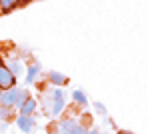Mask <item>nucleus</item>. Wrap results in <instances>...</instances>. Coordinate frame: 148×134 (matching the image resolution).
Listing matches in <instances>:
<instances>
[{"mask_svg":"<svg viewBox=\"0 0 148 134\" xmlns=\"http://www.w3.org/2000/svg\"><path fill=\"white\" fill-rule=\"evenodd\" d=\"M28 98V90L26 88H8V90H2L0 94V106H12L18 108L22 102Z\"/></svg>","mask_w":148,"mask_h":134,"instance_id":"f257e3e1","label":"nucleus"},{"mask_svg":"<svg viewBox=\"0 0 148 134\" xmlns=\"http://www.w3.org/2000/svg\"><path fill=\"white\" fill-rule=\"evenodd\" d=\"M46 102H50V114L52 116H60L62 114V110H64V92L60 90V86L50 94V98Z\"/></svg>","mask_w":148,"mask_h":134,"instance_id":"f03ea898","label":"nucleus"},{"mask_svg":"<svg viewBox=\"0 0 148 134\" xmlns=\"http://www.w3.org/2000/svg\"><path fill=\"white\" fill-rule=\"evenodd\" d=\"M14 84H16V76L10 72L8 66H2V64H0V88H2V90H8V88H12Z\"/></svg>","mask_w":148,"mask_h":134,"instance_id":"7ed1b4c3","label":"nucleus"},{"mask_svg":"<svg viewBox=\"0 0 148 134\" xmlns=\"http://www.w3.org/2000/svg\"><path fill=\"white\" fill-rule=\"evenodd\" d=\"M16 126H18L22 132H32L34 126H36V120H34L32 114H18V118H16Z\"/></svg>","mask_w":148,"mask_h":134,"instance_id":"20e7f679","label":"nucleus"},{"mask_svg":"<svg viewBox=\"0 0 148 134\" xmlns=\"http://www.w3.org/2000/svg\"><path fill=\"white\" fill-rule=\"evenodd\" d=\"M48 82L54 86H66L68 84V76L62 74V72H56V70H50L48 72Z\"/></svg>","mask_w":148,"mask_h":134,"instance_id":"39448f33","label":"nucleus"},{"mask_svg":"<svg viewBox=\"0 0 148 134\" xmlns=\"http://www.w3.org/2000/svg\"><path fill=\"white\" fill-rule=\"evenodd\" d=\"M34 110H36V100H34L32 96H28L24 102L18 106V112H20V114H34Z\"/></svg>","mask_w":148,"mask_h":134,"instance_id":"423d86ee","label":"nucleus"},{"mask_svg":"<svg viewBox=\"0 0 148 134\" xmlns=\"http://www.w3.org/2000/svg\"><path fill=\"white\" fill-rule=\"evenodd\" d=\"M74 126H76V120H74V118H64V120H60V124H58V132L60 134H70Z\"/></svg>","mask_w":148,"mask_h":134,"instance_id":"0eeeda50","label":"nucleus"},{"mask_svg":"<svg viewBox=\"0 0 148 134\" xmlns=\"http://www.w3.org/2000/svg\"><path fill=\"white\" fill-rule=\"evenodd\" d=\"M38 72H40V64H32V66L26 70V84H32V82H36V76H38Z\"/></svg>","mask_w":148,"mask_h":134,"instance_id":"6e6552de","label":"nucleus"},{"mask_svg":"<svg viewBox=\"0 0 148 134\" xmlns=\"http://www.w3.org/2000/svg\"><path fill=\"white\" fill-rule=\"evenodd\" d=\"M20 4V0H0V10L6 14V12H10L12 8H16Z\"/></svg>","mask_w":148,"mask_h":134,"instance_id":"1a4fd4ad","label":"nucleus"},{"mask_svg":"<svg viewBox=\"0 0 148 134\" xmlns=\"http://www.w3.org/2000/svg\"><path fill=\"white\" fill-rule=\"evenodd\" d=\"M72 98H74V102H78L80 106H86V94H84V90H80V88H76L72 92Z\"/></svg>","mask_w":148,"mask_h":134,"instance_id":"9d476101","label":"nucleus"},{"mask_svg":"<svg viewBox=\"0 0 148 134\" xmlns=\"http://www.w3.org/2000/svg\"><path fill=\"white\" fill-rule=\"evenodd\" d=\"M14 116V108L12 106H0V118L2 120H10Z\"/></svg>","mask_w":148,"mask_h":134,"instance_id":"9b49d317","label":"nucleus"},{"mask_svg":"<svg viewBox=\"0 0 148 134\" xmlns=\"http://www.w3.org/2000/svg\"><path fill=\"white\" fill-rule=\"evenodd\" d=\"M8 68H10V72H12L14 76H18V74L22 72V64H20V62H16V60H12V62L8 64Z\"/></svg>","mask_w":148,"mask_h":134,"instance_id":"f8f14e48","label":"nucleus"},{"mask_svg":"<svg viewBox=\"0 0 148 134\" xmlns=\"http://www.w3.org/2000/svg\"><path fill=\"white\" fill-rule=\"evenodd\" d=\"M86 132H88V128H86L84 124H78V122H76V126L72 128V132H70V134H86Z\"/></svg>","mask_w":148,"mask_h":134,"instance_id":"ddd939ff","label":"nucleus"},{"mask_svg":"<svg viewBox=\"0 0 148 134\" xmlns=\"http://www.w3.org/2000/svg\"><path fill=\"white\" fill-rule=\"evenodd\" d=\"M94 108H96V112H98V114H106V106H104L102 102H96Z\"/></svg>","mask_w":148,"mask_h":134,"instance_id":"4468645a","label":"nucleus"},{"mask_svg":"<svg viewBox=\"0 0 148 134\" xmlns=\"http://www.w3.org/2000/svg\"><path fill=\"white\" fill-rule=\"evenodd\" d=\"M86 134H100V132H98V130H96V128H92V130H88V132H86Z\"/></svg>","mask_w":148,"mask_h":134,"instance_id":"2eb2a0df","label":"nucleus"},{"mask_svg":"<svg viewBox=\"0 0 148 134\" xmlns=\"http://www.w3.org/2000/svg\"><path fill=\"white\" fill-rule=\"evenodd\" d=\"M118 134H134V132H130V130H118Z\"/></svg>","mask_w":148,"mask_h":134,"instance_id":"dca6fc26","label":"nucleus"},{"mask_svg":"<svg viewBox=\"0 0 148 134\" xmlns=\"http://www.w3.org/2000/svg\"><path fill=\"white\" fill-rule=\"evenodd\" d=\"M24 2H30V0H20V4H24Z\"/></svg>","mask_w":148,"mask_h":134,"instance_id":"f3484780","label":"nucleus"},{"mask_svg":"<svg viewBox=\"0 0 148 134\" xmlns=\"http://www.w3.org/2000/svg\"><path fill=\"white\" fill-rule=\"evenodd\" d=\"M0 94H2V88H0Z\"/></svg>","mask_w":148,"mask_h":134,"instance_id":"a211bd4d","label":"nucleus"}]
</instances>
